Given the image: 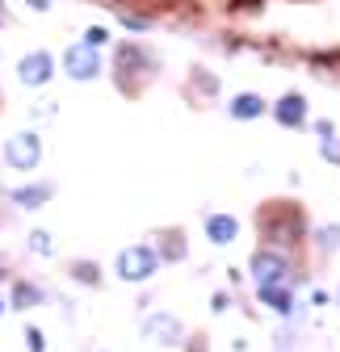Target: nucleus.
<instances>
[{
  "mask_svg": "<svg viewBox=\"0 0 340 352\" xmlns=\"http://www.w3.org/2000/svg\"><path fill=\"white\" fill-rule=\"evenodd\" d=\"M160 273V252L151 243H135V248H122L118 252V277L131 281V285H143Z\"/></svg>",
  "mask_w": 340,
  "mask_h": 352,
  "instance_id": "f257e3e1",
  "label": "nucleus"
},
{
  "mask_svg": "<svg viewBox=\"0 0 340 352\" xmlns=\"http://www.w3.org/2000/svg\"><path fill=\"white\" fill-rule=\"evenodd\" d=\"M42 160V139H38V130H21V135H13L5 143V164L17 168V172H34Z\"/></svg>",
  "mask_w": 340,
  "mask_h": 352,
  "instance_id": "f03ea898",
  "label": "nucleus"
},
{
  "mask_svg": "<svg viewBox=\"0 0 340 352\" xmlns=\"http://www.w3.org/2000/svg\"><path fill=\"white\" fill-rule=\"evenodd\" d=\"M63 72L72 76V80H97L101 76V51H93L89 42H76V47H67L63 51Z\"/></svg>",
  "mask_w": 340,
  "mask_h": 352,
  "instance_id": "7ed1b4c3",
  "label": "nucleus"
},
{
  "mask_svg": "<svg viewBox=\"0 0 340 352\" xmlns=\"http://www.w3.org/2000/svg\"><path fill=\"white\" fill-rule=\"evenodd\" d=\"M290 273V264L277 248H257L252 252V277H257V285H281Z\"/></svg>",
  "mask_w": 340,
  "mask_h": 352,
  "instance_id": "20e7f679",
  "label": "nucleus"
},
{
  "mask_svg": "<svg viewBox=\"0 0 340 352\" xmlns=\"http://www.w3.org/2000/svg\"><path fill=\"white\" fill-rule=\"evenodd\" d=\"M261 231L273 243H294L303 235V218H299V210H286V218H277V210H265L261 214Z\"/></svg>",
  "mask_w": 340,
  "mask_h": 352,
  "instance_id": "39448f33",
  "label": "nucleus"
},
{
  "mask_svg": "<svg viewBox=\"0 0 340 352\" xmlns=\"http://www.w3.org/2000/svg\"><path fill=\"white\" fill-rule=\"evenodd\" d=\"M143 340H151V344H181V340H185V323H181L177 315H168V311L147 315V323H143Z\"/></svg>",
  "mask_w": 340,
  "mask_h": 352,
  "instance_id": "423d86ee",
  "label": "nucleus"
},
{
  "mask_svg": "<svg viewBox=\"0 0 340 352\" xmlns=\"http://www.w3.org/2000/svg\"><path fill=\"white\" fill-rule=\"evenodd\" d=\"M55 76V59L47 55V51H34V55H25L21 63H17V80L25 84V88H42Z\"/></svg>",
  "mask_w": 340,
  "mask_h": 352,
  "instance_id": "0eeeda50",
  "label": "nucleus"
},
{
  "mask_svg": "<svg viewBox=\"0 0 340 352\" xmlns=\"http://www.w3.org/2000/svg\"><path fill=\"white\" fill-rule=\"evenodd\" d=\"M273 122L286 126V130H303L307 126V101L299 93H286L277 105H273Z\"/></svg>",
  "mask_w": 340,
  "mask_h": 352,
  "instance_id": "6e6552de",
  "label": "nucleus"
},
{
  "mask_svg": "<svg viewBox=\"0 0 340 352\" xmlns=\"http://www.w3.org/2000/svg\"><path fill=\"white\" fill-rule=\"evenodd\" d=\"M235 235H240V218H235V214H206V239H210V243L223 248V243H231Z\"/></svg>",
  "mask_w": 340,
  "mask_h": 352,
  "instance_id": "1a4fd4ad",
  "label": "nucleus"
},
{
  "mask_svg": "<svg viewBox=\"0 0 340 352\" xmlns=\"http://www.w3.org/2000/svg\"><path fill=\"white\" fill-rule=\"evenodd\" d=\"M51 193H55V185H51V181H42V185H25V189H13L9 197H13L17 206L34 210V206H47V201H51Z\"/></svg>",
  "mask_w": 340,
  "mask_h": 352,
  "instance_id": "9d476101",
  "label": "nucleus"
},
{
  "mask_svg": "<svg viewBox=\"0 0 340 352\" xmlns=\"http://www.w3.org/2000/svg\"><path fill=\"white\" fill-rule=\"evenodd\" d=\"M269 105H265V97H257V93H240L235 101H231V118H240V122H252V118H261Z\"/></svg>",
  "mask_w": 340,
  "mask_h": 352,
  "instance_id": "9b49d317",
  "label": "nucleus"
},
{
  "mask_svg": "<svg viewBox=\"0 0 340 352\" xmlns=\"http://www.w3.org/2000/svg\"><path fill=\"white\" fill-rule=\"evenodd\" d=\"M257 294H261V302H265V306H273L277 315H290V302H294V298H290V289H286V285H257Z\"/></svg>",
  "mask_w": 340,
  "mask_h": 352,
  "instance_id": "f8f14e48",
  "label": "nucleus"
},
{
  "mask_svg": "<svg viewBox=\"0 0 340 352\" xmlns=\"http://www.w3.org/2000/svg\"><path fill=\"white\" fill-rule=\"evenodd\" d=\"M34 302H42V289H38V285H30V281H17V285H13L9 306H13V311H30Z\"/></svg>",
  "mask_w": 340,
  "mask_h": 352,
  "instance_id": "ddd939ff",
  "label": "nucleus"
},
{
  "mask_svg": "<svg viewBox=\"0 0 340 352\" xmlns=\"http://www.w3.org/2000/svg\"><path fill=\"white\" fill-rule=\"evenodd\" d=\"M164 243L156 248L160 252V260H185V239H181V231H168V235H160Z\"/></svg>",
  "mask_w": 340,
  "mask_h": 352,
  "instance_id": "4468645a",
  "label": "nucleus"
},
{
  "mask_svg": "<svg viewBox=\"0 0 340 352\" xmlns=\"http://www.w3.org/2000/svg\"><path fill=\"white\" fill-rule=\"evenodd\" d=\"M72 277L84 281V285H97V281H101V277H97V264H89V260H76V264H72Z\"/></svg>",
  "mask_w": 340,
  "mask_h": 352,
  "instance_id": "2eb2a0df",
  "label": "nucleus"
},
{
  "mask_svg": "<svg viewBox=\"0 0 340 352\" xmlns=\"http://www.w3.org/2000/svg\"><path fill=\"white\" fill-rule=\"evenodd\" d=\"M340 248V227H323L319 231V252H336Z\"/></svg>",
  "mask_w": 340,
  "mask_h": 352,
  "instance_id": "dca6fc26",
  "label": "nucleus"
},
{
  "mask_svg": "<svg viewBox=\"0 0 340 352\" xmlns=\"http://www.w3.org/2000/svg\"><path fill=\"white\" fill-rule=\"evenodd\" d=\"M25 348L30 352H47V336H42V327H25Z\"/></svg>",
  "mask_w": 340,
  "mask_h": 352,
  "instance_id": "f3484780",
  "label": "nucleus"
},
{
  "mask_svg": "<svg viewBox=\"0 0 340 352\" xmlns=\"http://www.w3.org/2000/svg\"><path fill=\"white\" fill-rule=\"evenodd\" d=\"M84 42H89V47H93V51H101V47H105V42H109V30H105V25H93L89 34H84Z\"/></svg>",
  "mask_w": 340,
  "mask_h": 352,
  "instance_id": "a211bd4d",
  "label": "nucleus"
},
{
  "mask_svg": "<svg viewBox=\"0 0 340 352\" xmlns=\"http://www.w3.org/2000/svg\"><path fill=\"white\" fill-rule=\"evenodd\" d=\"M30 248H34V252H42V256H51V252H55L47 231H34V235H30Z\"/></svg>",
  "mask_w": 340,
  "mask_h": 352,
  "instance_id": "6ab92c4d",
  "label": "nucleus"
},
{
  "mask_svg": "<svg viewBox=\"0 0 340 352\" xmlns=\"http://www.w3.org/2000/svg\"><path fill=\"white\" fill-rule=\"evenodd\" d=\"M25 5H30L34 13H47V9H51V0H25Z\"/></svg>",
  "mask_w": 340,
  "mask_h": 352,
  "instance_id": "aec40b11",
  "label": "nucleus"
},
{
  "mask_svg": "<svg viewBox=\"0 0 340 352\" xmlns=\"http://www.w3.org/2000/svg\"><path fill=\"white\" fill-rule=\"evenodd\" d=\"M5 311H9V298H5V294H0V319H5Z\"/></svg>",
  "mask_w": 340,
  "mask_h": 352,
  "instance_id": "412c9836",
  "label": "nucleus"
},
{
  "mask_svg": "<svg viewBox=\"0 0 340 352\" xmlns=\"http://www.w3.org/2000/svg\"><path fill=\"white\" fill-rule=\"evenodd\" d=\"M336 298H340V285H336Z\"/></svg>",
  "mask_w": 340,
  "mask_h": 352,
  "instance_id": "4be33fe9",
  "label": "nucleus"
}]
</instances>
